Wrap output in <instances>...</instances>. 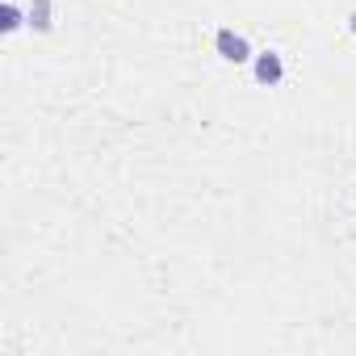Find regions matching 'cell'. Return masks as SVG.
I'll use <instances>...</instances> for the list:
<instances>
[{"label": "cell", "mask_w": 356, "mask_h": 356, "mask_svg": "<svg viewBox=\"0 0 356 356\" xmlns=\"http://www.w3.org/2000/svg\"><path fill=\"white\" fill-rule=\"evenodd\" d=\"M348 30H352V34H356V13H352V17H348Z\"/></svg>", "instance_id": "cell-5"}, {"label": "cell", "mask_w": 356, "mask_h": 356, "mask_svg": "<svg viewBox=\"0 0 356 356\" xmlns=\"http://www.w3.org/2000/svg\"><path fill=\"white\" fill-rule=\"evenodd\" d=\"M252 76H256V84L277 88V84L285 80V59H281L277 51H260V55L252 59Z\"/></svg>", "instance_id": "cell-2"}, {"label": "cell", "mask_w": 356, "mask_h": 356, "mask_svg": "<svg viewBox=\"0 0 356 356\" xmlns=\"http://www.w3.org/2000/svg\"><path fill=\"white\" fill-rule=\"evenodd\" d=\"M214 47H218V59H222V63H235V67L256 59L252 47H248V38L235 34V30H218V34H214Z\"/></svg>", "instance_id": "cell-1"}, {"label": "cell", "mask_w": 356, "mask_h": 356, "mask_svg": "<svg viewBox=\"0 0 356 356\" xmlns=\"http://www.w3.org/2000/svg\"><path fill=\"white\" fill-rule=\"evenodd\" d=\"M22 22H26V17H22V9L9 0V5L0 9V30H5V34H17V30H22Z\"/></svg>", "instance_id": "cell-4"}, {"label": "cell", "mask_w": 356, "mask_h": 356, "mask_svg": "<svg viewBox=\"0 0 356 356\" xmlns=\"http://www.w3.org/2000/svg\"><path fill=\"white\" fill-rule=\"evenodd\" d=\"M30 26H34L38 34H47V30L55 26V13H51V0H34V5H30Z\"/></svg>", "instance_id": "cell-3"}]
</instances>
